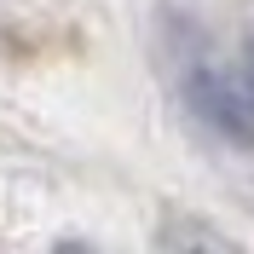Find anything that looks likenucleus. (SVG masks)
Returning <instances> with one entry per match:
<instances>
[{
    "label": "nucleus",
    "mask_w": 254,
    "mask_h": 254,
    "mask_svg": "<svg viewBox=\"0 0 254 254\" xmlns=\"http://www.w3.org/2000/svg\"><path fill=\"white\" fill-rule=\"evenodd\" d=\"M243 81H249V93H254V35H249V52H243Z\"/></svg>",
    "instance_id": "f257e3e1"
}]
</instances>
